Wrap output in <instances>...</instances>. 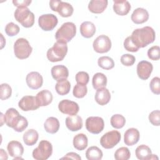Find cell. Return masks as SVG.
Returning <instances> with one entry per match:
<instances>
[{
  "label": "cell",
  "instance_id": "obj_1",
  "mask_svg": "<svg viewBox=\"0 0 160 160\" xmlns=\"http://www.w3.org/2000/svg\"><path fill=\"white\" fill-rule=\"evenodd\" d=\"M130 37L133 43L138 48H141L154 41L156 33L151 27L145 26L134 30Z\"/></svg>",
  "mask_w": 160,
  "mask_h": 160
},
{
  "label": "cell",
  "instance_id": "obj_46",
  "mask_svg": "<svg viewBox=\"0 0 160 160\" xmlns=\"http://www.w3.org/2000/svg\"><path fill=\"white\" fill-rule=\"evenodd\" d=\"M28 126V120L26 119V118L21 116L19 122H18L16 126L13 128V129L16 132H22L24 130H25V129H26Z\"/></svg>",
  "mask_w": 160,
  "mask_h": 160
},
{
  "label": "cell",
  "instance_id": "obj_48",
  "mask_svg": "<svg viewBox=\"0 0 160 160\" xmlns=\"http://www.w3.org/2000/svg\"><path fill=\"white\" fill-rule=\"evenodd\" d=\"M61 159H72L80 160L81 159V156H79L78 154H77L76 152H70L67 153Z\"/></svg>",
  "mask_w": 160,
  "mask_h": 160
},
{
  "label": "cell",
  "instance_id": "obj_32",
  "mask_svg": "<svg viewBox=\"0 0 160 160\" xmlns=\"http://www.w3.org/2000/svg\"><path fill=\"white\" fill-rule=\"evenodd\" d=\"M57 93L61 96L66 95L69 93L71 89V84L68 80L63 79L58 81L55 86Z\"/></svg>",
  "mask_w": 160,
  "mask_h": 160
},
{
  "label": "cell",
  "instance_id": "obj_2",
  "mask_svg": "<svg viewBox=\"0 0 160 160\" xmlns=\"http://www.w3.org/2000/svg\"><path fill=\"white\" fill-rule=\"evenodd\" d=\"M68 52L67 43L57 41L53 46L47 51L48 59L52 62L61 61L65 58Z\"/></svg>",
  "mask_w": 160,
  "mask_h": 160
},
{
  "label": "cell",
  "instance_id": "obj_45",
  "mask_svg": "<svg viewBox=\"0 0 160 160\" xmlns=\"http://www.w3.org/2000/svg\"><path fill=\"white\" fill-rule=\"evenodd\" d=\"M123 44L125 49L129 52H137L139 49L133 43L130 36H128L125 39Z\"/></svg>",
  "mask_w": 160,
  "mask_h": 160
},
{
  "label": "cell",
  "instance_id": "obj_27",
  "mask_svg": "<svg viewBox=\"0 0 160 160\" xmlns=\"http://www.w3.org/2000/svg\"><path fill=\"white\" fill-rule=\"evenodd\" d=\"M59 120L54 117L48 118L44 122V128L45 131L50 134L57 132L59 129Z\"/></svg>",
  "mask_w": 160,
  "mask_h": 160
},
{
  "label": "cell",
  "instance_id": "obj_14",
  "mask_svg": "<svg viewBox=\"0 0 160 160\" xmlns=\"http://www.w3.org/2000/svg\"><path fill=\"white\" fill-rule=\"evenodd\" d=\"M26 81L29 88L32 89H38L42 86L43 78L38 72L32 71L27 74Z\"/></svg>",
  "mask_w": 160,
  "mask_h": 160
},
{
  "label": "cell",
  "instance_id": "obj_44",
  "mask_svg": "<svg viewBox=\"0 0 160 160\" xmlns=\"http://www.w3.org/2000/svg\"><path fill=\"white\" fill-rule=\"evenodd\" d=\"M149 121L154 126H159L160 124V112L159 110L152 111L149 114Z\"/></svg>",
  "mask_w": 160,
  "mask_h": 160
},
{
  "label": "cell",
  "instance_id": "obj_50",
  "mask_svg": "<svg viewBox=\"0 0 160 160\" xmlns=\"http://www.w3.org/2000/svg\"><path fill=\"white\" fill-rule=\"evenodd\" d=\"M1 49H2L3 47L5 46V44H6V40L4 39L3 36L2 34H1Z\"/></svg>",
  "mask_w": 160,
  "mask_h": 160
},
{
  "label": "cell",
  "instance_id": "obj_16",
  "mask_svg": "<svg viewBox=\"0 0 160 160\" xmlns=\"http://www.w3.org/2000/svg\"><path fill=\"white\" fill-rule=\"evenodd\" d=\"M21 115L14 108L8 109L4 114V123L11 128H14L19 122Z\"/></svg>",
  "mask_w": 160,
  "mask_h": 160
},
{
  "label": "cell",
  "instance_id": "obj_15",
  "mask_svg": "<svg viewBox=\"0 0 160 160\" xmlns=\"http://www.w3.org/2000/svg\"><path fill=\"white\" fill-rule=\"evenodd\" d=\"M152 64L147 61H141L137 65V74L142 80L148 79L152 71Z\"/></svg>",
  "mask_w": 160,
  "mask_h": 160
},
{
  "label": "cell",
  "instance_id": "obj_25",
  "mask_svg": "<svg viewBox=\"0 0 160 160\" xmlns=\"http://www.w3.org/2000/svg\"><path fill=\"white\" fill-rule=\"evenodd\" d=\"M107 0H92L89 2V10L95 14H100L104 12L108 6Z\"/></svg>",
  "mask_w": 160,
  "mask_h": 160
},
{
  "label": "cell",
  "instance_id": "obj_11",
  "mask_svg": "<svg viewBox=\"0 0 160 160\" xmlns=\"http://www.w3.org/2000/svg\"><path fill=\"white\" fill-rule=\"evenodd\" d=\"M94 50L98 53H105L111 48V41L106 35L102 34L96 38L92 44Z\"/></svg>",
  "mask_w": 160,
  "mask_h": 160
},
{
  "label": "cell",
  "instance_id": "obj_30",
  "mask_svg": "<svg viewBox=\"0 0 160 160\" xmlns=\"http://www.w3.org/2000/svg\"><path fill=\"white\" fill-rule=\"evenodd\" d=\"M38 138V132L34 129H30L25 132L23 134L22 139L26 145L33 146L37 142Z\"/></svg>",
  "mask_w": 160,
  "mask_h": 160
},
{
  "label": "cell",
  "instance_id": "obj_20",
  "mask_svg": "<svg viewBox=\"0 0 160 160\" xmlns=\"http://www.w3.org/2000/svg\"><path fill=\"white\" fill-rule=\"evenodd\" d=\"M66 126L71 131H77L82 128V119L78 115L69 116L66 118Z\"/></svg>",
  "mask_w": 160,
  "mask_h": 160
},
{
  "label": "cell",
  "instance_id": "obj_13",
  "mask_svg": "<svg viewBox=\"0 0 160 160\" xmlns=\"http://www.w3.org/2000/svg\"><path fill=\"white\" fill-rule=\"evenodd\" d=\"M19 108L24 111H34L39 108L37 103L36 97L33 96H25L18 102Z\"/></svg>",
  "mask_w": 160,
  "mask_h": 160
},
{
  "label": "cell",
  "instance_id": "obj_43",
  "mask_svg": "<svg viewBox=\"0 0 160 160\" xmlns=\"http://www.w3.org/2000/svg\"><path fill=\"white\" fill-rule=\"evenodd\" d=\"M121 62L125 66H131L136 61L135 57L129 54H124L121 57Z\"/></svg>",
  "mask_w": 160,
  "mask_h": 160
},
{
  "label": "cell",
  "instance_id": "obj_26",
  "mask_svg": "<svg viewBox=\"0 0 160 160\" xmlns=\"http://www.w3.org/2000/svg\"><path fill=\"white\" fill-rule=\"evenodd\" d=\"M81 34L85 38H90L96 32L95 25L90 21H84L80 26Z\"/></svg>",
  "mask_w": 160,
  "mask_h": 160
},
{
  "label": "cell",
  "instance_id": "obj_42",
  "mask_svg": "<svg viewBox=\"0 0 160 160\" xmlns=\"http://www.w3.org/2000/svg\"><path fill=\"white\" fill-rule=\"evenodd\" d=\"M149 88L152 92L157 95L159 94H160V78L159 77L153 78L149 83Z\"/></svg>",
  "mask_w": 160,
  "mask_h": 160
},
{
  "label": "cell",
  "instance_id": "obj_9",
  "mask_svg": "<svg viewBox=\"0 0 160 160\" xmlns=\"http://www.w3.org/2000/svg\"><path fill=\"white\" fill-rule=\"evenodd\" d=\"M104 127V120L99 116H90L86 120V129L91 133L98 134L103 130Z\"/></svg>",
  "mask_w": 160,
  "mask_h": 160
},
{
  "label": "cell",
  "instance_id": "obj_33",
  "mask_svg": "<svg viewBox=\"0 0 160 160\" xmlns=\"http://www.w3.org/2000/svg\"><path fill=\"white\" fill-rule=\"evenodd\" d=\"M102 156V151L97 146H91L86 152V157L88 160H100Z\"/></svg>",
  "mask_w": 160,
  "mask_h": 160
},
{
  "label": "cell",
  "instance_id": "obj_5",
  "mask_svg": "<svg viewBox=\"0 0 160 160\" xmlns=\"http://www.w3.org/2000/svg\"><path fill=\"white\" fill-rule=\"evenodd\" d=\"M32 51L29 41L23 38H18L14 44V53L19 59H24L30 56Z\"/></svg>",
  "mask_w": 160,
  "mask_h": 160
},
{
  "label": "cell",
  "instance_id": "obj_18",
  "mask_svg": "<svg viewBox=\"0 0 160 160\" xmlns=\"http://www.w3.org/2000/svg\"><path fill=\"white\" fill-rule=\"evenodd\" d=\"M140 134L139 131L134 128H129L126 131L124 135V142L127 146H133L139 140Z\"/></svg>",
  "mask_w": 160,
  "mask_h": 160
},
{
  "label": "cell",
  "instance_id": "obj_39",
  "mask_svg": "<svg viewBox=\"0 0 160 160\" xmlns=\"http://www.w3.org/2000/svg\"><path fill=\"white\" fill-rule=\"evenodd\" d=\"M19 30L20 29L18 25L14 24L12 22L8 23L5 27V32L6 34L11 37L17 35L19 33Z\"/></svg>",
  "mask_w": 160,
  "mask_h": 160
},
{
  "label": "cell",
  "instance_id": "obj_4",
  "mask_svg": "<svg viewBox=\"0 0 160 160\" xmlns=\"http://www.w3.org/2000/svg\"><path fill=\"white\" fill-rule=\"evenodd\" d=\"M14 18L23 27L29 28L34 23V14L27 7L18 8L14 12Z\"/></svg>",
  "mask_w": 160,
  "mask_h": 160
},
{
  "label": "cell",
  "instance_id": "obj_31",
  "mask_svg": "<svg viewBox=\"0 0 160 160\" xmlns=\"http://www.w3.org/2000/svg\"><path fill=\"white\" fill-rule=\"evenodd\" d=\"M92 84L95 89L105 88L107 84V77L103 73L97 72L92 77Z\"/></svg>",
  "mask_w": 160,
  "mask_h": 160
},
{
  "label": "cell",
  "instance_id": "obj_6",
  "mask_svg": "<svg viewBox=\"0 0 160 160\" xmlns=\"http://www.w3.org/2000/svg\"><path fill=\"white\" fill-rule=\"evenodd\" d=\"M52 153V144L46 140H42L38 146L32 151V157L36 160L48 159Z\"/></svg>",
  "mask_w": 160,
  "mask_h": 160
},
{
  "label": "cell",
  "instance_id": "obj_7",
  "mask_svg": "<svg viewBox=\"0 0 160 160\" xmlns=\"http://www.w3.org/2000/svg\"><path fill=\"white\" fill-rule=\"evenodd\" d=\"M49 6L53 11H56L63 18H68L72 16L74 9L72 5L68 2L61 0H51L49 1Z\"/></svg>",
  "mask_w": 160,
  "mask_h": 160
},
{
  "label": "cell",
  "instance_id": "obj_36",
  "mask_svg": "<svg viewBox=\"0 0 160 160\" xmlns=\"http://www.w3.org/2000/svg\"><path fill=\"white\" fill-rule=\"evenodd\" d=\"M131 157V152L126 147L118 148L114 153V158L116 160H128Z\"/></svg>",
  "mask_w": 160,
  "mask_h": 160
},
{
  "label": "cell",
  "instance_id": "obj_35",
  "mask_svg": "<svg viewBox=\"0 0 160 160\" xmlns=\"http://www.w3.org/2000/svg\"><path fill=\"white\" fill-rule=\"evenodd\" d=\"M126 119L125 118L119 114L113 115L111 118V124L112 127L116 129H121L125 125Z\"/></svg>",
  "mask_w": 160,
  "mask_h": 160
},
{
  "label": "cell",
  "instance_id": "obj_19",
  "mask_svg": "<svg viewBox=\"0 0 160 160\" xmlns=\"http://www.w3.org/2000/svg\"><path fill=\"white\" fill-rule=\"evenodd\" d=\"M51 75L57 81L66 79L69 76V71L64 65H56L51 68Z\"/></svg>",
  "mask_w": 160,
  "mask_h": 160
},
{
  "label": "cell",
  "instance_id": "obj_47",
  "mask_svg": "<svg viewBox=\"0 0 160 160\" xmlns=\"http://www.w3.org/2000/svg\"><path fill=\"white\" fill-rule=\"evenodd\" d=\"M31 0H22V1H17V0H13L12 3L13 4L18 7V8H22V7H28L30 5L31 3Z\"/></svg>",
  "mask_w": 160,
  "mask_h": 160
},
{
  "label": "cell",
  "instance_id": "obj_49",
  "mask_svg": "<svg viewBox=\"0 0 160 160\" xmlns=\"http://www.w3.org/2000/svg\"><path fill=\"white\" fill-rule=\"evenodd\" d=\"M0 158L2 159H8V154L3 149H0Z\"/></svg>",
  "mask_w": 160,
  "mask_h": 160
},
{
  "label": "cell",
  "instance_id": "obj_3",
  "mask_svg": "<svg viewBox=\"0 0 160 160\" xmlns=\"http://www.w3.org/2000/svg\"><path fill=\"white\" fill-rule=\"evenodd\" d=\"M76 26L72 22H66L57 30L55 38L57 41L64 42H69L76 35Z\"/></svg>",
  "mask_w": 160,
  "mask_h": 160
},
{
  "label": "cell",
  "instance_id": "obj_40",
  "mask_svg": "<svg viewBox=\"0 0 160 160\" xmlns=\"http://www.w3.org/2000/svg\"><path fill=\"white\" fill-rule=\"evenodd\" d=\"M148 58L152 61H158L160 58V48L158 46H154L148 51Z\"/></svg>",
  "mask_w": 160,
  "mask_h": 160
},
{
  "label": "cell",
  "instance_id": "obj_38",
  "mask_svg": "<svg viewBox=\"0 0 160 160\" xmlns=\"http://www.w3.org/2000/svg\"><path fill=\"white\" fill-rule=\"evenodd\" d=\"M0 98L1 100H6L9 98L12 94V89L11 86L7 83H2L1 84Z\"/></svg>",
  "mask_w": 160,
  "mask_h": 160
},
{
  "label": "cell",
  "instance_id": "obj_8",
  "mask_svg": "<svg viewBox=\"0 0 160 160\" xmlns=\"http://www.w3.org/2000/svg\"><path fill=\"white\" fill-rule=\"evenodd\" d=\"M121 138V133L119 131L116 130L110 131L101 138L100 144L105 149H111L119 143Z\"/></svg>",
  "mask_w": 160,
  "mask_h": 160
},
{
  "label": "cell",
  "instance_id": "obj_23",
  "mask_svg": "<svg viewBox=\"0 0 160 160\" xmlns=\"http://www.w3.org/2000/svg\"><path fill=\"white\" fill-rule=\"evenodd\" d=\"M94 99L98 104L101 106L106 105L111 99V93L106 88L98 89L96 92Z\"/></svg>",
  "mask_w": 160,
  "mask_h": 160
},
{
  "label": "cell",
  "instance_id": "obj_51",
  "mask_svg": "<svg viewBox=\"0 0 160 160\" xmlns=\"http://www.w3.org/2000/svg\"><path fill=\"white\" fill-rule=\"evenodd\" d=\"M1 126H2L3 125V121L4 122V115L3 114V113H1Z\"/></svg>",
  "mask_w": 160,
  "mask_h": 160
},
{
  "label": "cell",
  "instance_id": "obj_21",
  "mask_svg": "<svg viewBox=\"0 0 160 160\" xmlns=\"http://www.w3.org/2000/svg\"><path fill=\"white\" fill-rule=\"evenodd\" d=\"M149 19V13L148 11L142 8H136L131 14L132 21L137 24H142L146 22Z\"/></svg>",
  "mask_w": 160,
  "mask_h": 160
},
{
  "label": "cell",
  "instance_id": "obj_17",
  "mask_svg": "<svg viewBox=\"0 0 160 160\" xmlns=\"http://www.w3.org/2000/svg\"><path fill=\"white\" fill-rule=\"evenodd\" d=\"M7 149L9 154L14 159H22L21 156L24 152V148L20 142L18 141H10L7 146Z\"/></svg>",
  "mask_w": 160,
  "mask_h": 160
},
{
  "label": "cell",
  "instance_id": "obj_34",
  "mask_svg": "<svg viewBox=\"0 0 160 160\" xmlns=\"http://www.w3.org/2000/svg\"><path fill=\"white\" fill-rule=\"evenodd\" d=\"M98 66L102 69L109 70L114 67V62L113 59L109 56L100 57L98 60Z\"/></svg>",
  "mask_w": 160,
  "mask_h": 160
},
{
  "label": "cell",
  "instance_id": "obj_12",
  "mask_svg": "<svg viewBox=\"0 0 160 160\" xmlns=\"http://www.w3.org/2000/svg\"><path fill=\"white\" fill-rule=\"evenodd\" d=\"M58 109L63 114L74 116L79 112V107L78 104L74 101L69 99H63L59 102Z\"/></svg>",
  "mask_w": 160,
  "mask_h": 160
},
{
  "label": "cell",
  "instance_id": "obj_24",
  "mask_svg": "<svg viewBox=\"0 0 160 160\" xmlns=\"http://www.w3.org/2000/svg\"><path fill=\"white\" fill-rule=\"evenodd\" d=\"M36 99L39 106H46L52 101V93L47 89L39 91L36 96Z\"/></svg>",
  "mask_w": 160,
  "mask_h": 160
},
{
  "label": "cell",
  "instance_id": "obj_28",
  "mask_svg": "<svg viewBox=\"0 0 160 160\" xmlns=\"http://www.w3.org/2000/svg\"><path fill=\"white\" fill-rule=\"evenodd\" d=\"M72 143L75 149L78 151H82L87 148L88 139L84 134L79 133L74 137Z\"/></svg>",
  "mask_w": 160,
  "mask_h": 160
},
{
  "label": "cell",
  "instance_id": "obj_10",
  "mask_svg": "<svg viewBox=\"0 0 160 160\" xmlns=\"http://www.w3.org/2000/svg\"><path fill=\"white\" fill-rule=\"evenodd\" d=\"M57 17L52 14H42L39 17V26L45 31H52L58 24Z\"/></svg>",
  "mask_w": 160,
  "mask_h": 160
},
{
  "label": "cell",
  "instance_id": "obj_22",
  "mask_svg": "<svg viewBox=\"0 0 160 160\" xmlns=\"http://www.w3.org/2000/svg\"><path fill=\"white\" fill-rule=\"evenodd\" d=\"M113 2V10L118 15L125 16L130 11L131 4L128 1L116 0Z\"/></svg>",
  "mask_w": 160,
  "mask_h": 160
},
{
  "label": "cell",
  "instance_id": "obj_37",
  "mask_svg": "<svg viewBox=\"0 0 160 160\" xmlns=\"http://www.w3.org/2000/svg\"><path fill=\"white\" fill-rule=\"evenodd\" d=\"M88 92V88L86 85H82L80 84H76L73 88L72 94L73 96L77 98H84Z\"/></svg>",
  "mask_w": 160,
  "mask_h": 160
},
{
  "label": "cell",
  "instance_id": "obj_29",
  "mask_svg": "<svg viewBox=\"0 0 160 160\" xmlns=\"http://www.w3.org/2000/svg\"><path fill=\"white\" fill-rule=\"evenodd\" d=\"M135 154L138 159L147 160L151 159L152 152L149 147L144 144H141L136 148Z\"/></svg>",
  "mask_w": 160,
  "mask_h": 160
},
{
  "label": "cell",
  "instance_id": "obj_41",
  "mask_svg": "<svg viewBox=\"0 0 160 160\" xmlns=\"http://www.w3.org/2000/svg\"><path fill=\"white\" fill-rule=\"evenodd\" d=\"M75 79L78 84L86 85L89 80V76L86 72L79 71L76 74Z\"/></svg>",
  "mask_w": 160,
  "mask_h": 160
}]
</instances>
